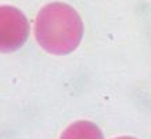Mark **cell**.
<instances>
[{
	"label": "cell",
	"mask_w": 151,
	"mask_h": 139,
	"mask_svg": "<svg viewBox=\"0 0 151 139\" xmlns=\"http://www.w3.org/2000/svg\"><path fill=\"white\" fill-rule=\"evenodd\" d=\"M28 35L29 22L22 11L13 6H0V53L18 50Z\"/></svg>",
	"instance_id": "2"
},
{
	"label": "cell",
	"mask_w": 151,
	"mask_h": 139,
	"mask_svg": "<svg viewBox=\"0 0 151 139\" xmlns=\"http://www.w3.org/2000/svg\"><path fill=\"white\" fill-rule=\"evenodd\" d=\"M115 139H134V138H130V136H124V138H115Z\"/></svg>",
	"instance_id": "4"
},
{
	"label": "cell",
	"mask_w": 151,
	"mask_h": 139,
	"mask_svg": "<svg viewBox=\"0 0 151 139\" xmlns=\"http://www.w3.org/2000/svg\"><path fill=\"white\" fill-rule=\"evenodd\" d=\"M60 139H104L100 128L90 121L73 122L63 132Z\"/></svg>",
	"instance_id": "3"
},
{
	"label": "cell",
	"mask_w": 151,
	"mask_h": 139,
	"mask_svg": "<svg viewBox=\"0 0 151 139\" xmlns=\"http://www.w3.org/2000/svg\"><path fill=\"white\" fill-rule=\"evenodd\" d=\"M35 36L42 49L51 54H68L79 46L83 24L78 11L65 3H50L39 11Z\"/></svg>",
	"instance_id": "1"
}]
</instances>
